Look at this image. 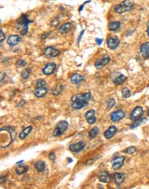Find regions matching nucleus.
I'll return each instance as SVG.
<instances>
[{
    "label": "nucleus",
    "mask_w": 149,
    "mask_h": 189,
    "mask_svg": "<svg viewBox=\"0 0 149 189\" xmlns=\"http://www.w3.org/2000/svg\"><path fill=\"white\" fill-rule=\"evenodd\" d=\"M22 40V38L18 35H14L10 36L7 40L8 45L10 46H14L19 43Z\"/></svg>",
    "instance_id": "15"
},
{
    "label": "nucleus",
    "mask_w": 149,
    "mask_h": 189,
    "mask_svg": "<svg viewBox=\"0 0 149 189\" xmlns=\"http://www.w3.org/2000/svg\"><path fill=\"white\" fill-rule=\"evenodd\" d=\"M125 157L124 156H119V157H116L115 158H113L112 160V167L113 169L117 171L120 169V168L122 167L124 163H125Z\"/></svg>",
    "instance_id": "6"
},
{
    "label": "nucleus",
    "mask_w": 149,
    "mask_h": 189,
    "mask_svg": "<svg viewBox=\"0 0 149 189\" xmlns=\"http://www.w3.org/2000/svg\"><path fill=\"white\" fill-rule=\"evenodd\" d=\"M70 79L71 82H72L73 84H76V85H77V84H79L80 83H81V82L83 81L84 76L83 75H81L76 73V74H74L71 76Z\"/></svg>",
    "instance_id": "21"
},
{
    "label": "nucleus",
    "mask_w": 149,
    "mask_h": 189,
    "mask_svg": "<svg viewBox=\"0 0 149 189\" xmlns=\"http://www.w3.org/2000/svg\"><path fill=\"white\" fill-rule=\"evenodd\" d=\"M7 131L8 133H10V138H11L10 144H11L12 142L14 141V140L15 139L17 136V132H16L15 129H14V127H12V126H7V127L1 128V131Z\"/></svg>",
    "instance_id": "14"
},
{
    "label": "nucleus",
    "mask_w": 149,
    "mask_h": 189,
    "mask_svg": "<svg viewBox=\"0 0 149 189\" xmlns=\"http://www.w3.org/2000/svg\"><path fill=\"white\" fill-rule=\"evenodd\" d=\"M144 120H145V118H140V119L134 121V123L131 125V127L132 128V129H133V128H135V127H137L138 126H140V125H141V124L142 123V121H143Z\"/></svg>",
    "instance_id": "32"
},
{
    "label": "nucleus",
    "mask_w": 149,
    "mask_h": 189,
    "mask_svg": "<svg viewBox=\"0 0 149 189\" xmlns=\"http://www.w3.org/2000/svg\"><path fill=\"white\" fill-rule=\"evenodd\" d=\"M69 124L66 120H61L57 124L55 129L53 131L54 137H57V136H61L65 131L68 129Z\"/></svg>",
    "instance_id": "4"
},
{
    "label": "nucleus",
    "mask_w": 149,
    "mask_h": 189,
    "mask_svg": "<svg viewBox=\"0 0 149 189\" xmlns=\"http://www.w3.org/2000/svg\"><path fill=\"white\" fill-rule=\"evenodd\" d=\"M122 97L124 98H128L131 96V93L128 88L125 87L122 90Z\"/></svg>",
    "instance_id": "31"
},
{
    "label": "nucleus",
    "mask_w": 149,
    "mask_h": 189,
    "mask_svg": "<svg viewBox=\"0 0 149 189\" xmlns=\"http://www.w3.org/2000/svg\"><path fill=\"white\" fill-rule=\"evenodd\" d=\"M64 89V86L61 83H58L54 88H52V93L54 96H58L62 93L63 90Z\"/></svg>",
    "instance_id": "24"
},
{
    "label": "nucleus",
    "mask_w": 149,
    "mask_h": 189,
    "mask_svg": "<svg viewBox=\"0 0 149 189\" xmlns=\"http://www.w3.org/2000/svg\"><path fill=\"white\" fill-rule=\"evenodd\" d=\"M120 22H113L112 23H110V24L109 25V29L111 31H113V32H115V31L118 30L119 28H120Z\"/></svg>",
    "instance_id": "28"
},
{
    "label": "nucleus",
    "mask_w": 149,
    "mask_h": 189,
    "mask_svg": "<svg viewBox=\"0 0 149 189\" xmlns=\"http://www.w3.org/2000/svg\"><path fill=\"white\" fill-rule=\"evenodd\" d=\"M147 33H148V35L149 37V23H148V29H147Z\"/></svg>",
    "instance_id": "46"
},
{
    "label": "nucleus",
    "mask_w": 149,
    "mask_h": 189,
    "mask_svg": "<svg viewBox=\"0 0 149 189\" xmlns=\"http://www.w3.org/2000/svg\"><path fill=\"white\" fill-rule=\"evenodd\" d=\"M26 65V61L25 60H19L17 62L16 66L17 68H22V67L25 66Z\"/></svg>",
    "instance_id": "35"
},
{
    "label": "nucleus",
    "mask_w": 149,
    "mask_h": 189,
    "mask_svg": "<svg viewBox=\"0 0 149 189\" xmlns=\"http://www.w3.org/2000/svg\"><path fill=\"white\" fill-rule=\"evenodd\" d=\"M45 56L48 57H56L60 54V51L58 49L54 48L52 47H48L44 50L43 52Z\"/></svg>",
    "instance_id": "10"
},
{
    "label": "nucleus",
    "mask_w": 149,
    "mask_h": 189,
    "mask_svg": "<svg viewBox=\"0 0 149 189\" xmlns=\"http://www.w3.org/2000/svg\"><path fill=\"white\" fill-rule=\"evenodd\" d=\"M84 32H85V30H83V31H82L81 32V34L79 35V37H78V43H80V41H81V37H82V36H83V34H84Z\"/></svg>",
    "instance_id": "43"
},
{
    "label": "nucleus",
    "mask_w": 149,
    "mask_h": 189,
    "mask_svg": "<svg viewBox=\"0 0 149 189\" xmlns=\"http://www.w3.org/2000/svg\"><path fill=\"white\" fill-rule=\"evenodd\" d=\"M91 1H86V2H85V3H84L83 5H81V6H80V8H79V9H78V11H79V12H81L82 10H83V8H84V6H85V4H87V3H89V2H91Z\"/></svg>",
    "instance_id": "40"
},
{
    "label": "nucleus",
    "mask_w": 149,
    "mask_h": 189,
    "mask_svg": "<svg viewBox=\"0 0 149 189\" xmlns=\"http://www.w3.org/2000/svg\"><path fill=\"white\" fill-rule=\"evenodd\" d=\"M35 168L38 172H43L45 169V163L41 160L37 161L35 163Z\"/></svg>",
    "instance_id": "25"
},
{
    "label": "nucleus",
    "mask_w": 149,
    "mask_h": 189,
    "mask_svg": "<svg viewBox=\"0 0 149 189\" xmlns=\"http://www.w3.org/2000/svg\"><path fill=\"white\" fill-rule=\"evenodd\" d=\"M109 61H110V57L108 55L105 54V55H104V56L101 58V59L96 61L95 62V64H94V66H95L96 68L98 69V70H100V69H101L103 68V67L107 66V65L109 63Z\"/></svg>",
    "instance_id": "8"
},
{
    "label": "nucleus",
    "mask_w": 149,
    "mask_h": 189,
    "mask_svg": "<svg viewBox=\"0 0 149 189\" xmlns=\"http://www.w3.org/2000/svg\"><path fill=\"white\" fill-rule=\"evenodd\" d=\"M45 85H46V82L45 81V80H43V79L38 80V81H37V83H36V85L38 87H44V86H45Z\"/></svg>",
    "instance_id": "36"
},
{
    "label": "nucleus",
    "mask_w": 149,
    "mask_h": 189,
    "mask_svg": "<svg viewBox=\"0 0 149 189\" xmlns=\"http://www.w3.org/2000/svg\"><path fill=\"white\" fill-rule=\"evenodd\" d=\"M49 158H50V159H51L52 161H53V162L55 161L56 155H55V154H54V153H50Z\"/></svg>",
    "instance_id": "39"
},
{
    "label": "nucleus",
    "mask_w": 149,
    "mask_h": 189,
    "mask_svg": "<svg viewBox=\"0 0 149 189\" xmlns=\"http://www.w3.org/2000/svg\"><path fill=\"white\" fill-rule=\"evenodd\" d=\"M32 126H28L25 128L24 129H23V131L21 132L19 136V140H24L26 138L27 136H28L29 134L30 133V132L32 131Z\"/></svg>",
    "instance_id": "22"
},
{
    "label": "nucleus",
    "mask_w": 149,
    "mask_h": 189,
    "mask_svg": "<svg viewBox=\"0 0 149 189\" xmlns=\"http://www.w3.org/2000/svg\"><path fill=\"white\" fill-rule=\"evenodd\" d=\"M136 151H137V148L135 146H130V147H128L125 150H124L123 152L129 153V154H133V153L136 152Z\"/></svg>",
    "instance_id": "33"
},
{
    "label": "nucleus",
    "mask_w": 149,
    "mask_h": 189,
    "mask_svg": "<svg viewBox=\"0 0 149 189\" xmlns=\"http://www.w3.org/2000/svg\"><path fill=\"white\" fill-rule=\"evenodd\" d=\"M117 128L115 126H111L107 131H104V136L107 139H111L113 138V136L117 133Z\"/></svg>",
    "instance_id": "17"
},
{
    "label": "nucleus",
    "mask_w": 149,
    "mask_h": 189,
    "mask_svg": "<svg viewBox=\"0 0 149 189\" xmlns=\"http://www.w3.org/2000/svg\"><path fill=\"white\" fill-rule=\"evenodd\" d=\"M31 73V70L30 68H27L25 69L24 70H23L22 73H21V76H22V79H27L30 77Z\"/></svg>",
    "instance_id": "30"
},
{
    "label": "nucleus",
    "mask_w": 149,
    "mask_h": 189,
    "mask_svg": "<svg viewBox=\"0 0 149 189\" xmlns=\"http://www.w3.org/2000/svg\"><path fill=\"white\" fill-rule=\"evenodd\" d=\"M56 65L54 63H49L45 66L43 70V73L45 75H50L55 71Z\"/></svg>",
    "instance_id": "13"
},
{
    "label": "nucleus",
    "mask_w": 149,
    "mask_h": 189,
    "mask_svg": "<svg viewBox=\"0 0 149 189\" xmlns=\"http://www.w3.org/2000/svg\"><path fill=\"white\" fill-rule=\"evenodd\" d=\"M48 92V88L45 87H39L36 89L35 92V95L37 98H41L43 97L47 94Z\"/></svg>",
    "instance_id": "20"
},
{
    "label": "nucleus",
    "mask_w": 149,
    "mask_h": 189,
    "mask_svg": "<svg viewBox=\"0 0 149 189\" xmlns=\"http://www.w3.org/2000/svg\"><path fill=\"white\" fill-rule=\"evenodd\" d=\"M31 21L28 19V17L26 14H22L19 18L16 23V28L22 35L27 34L28 31V26Z\"/></svg>",
    "instance_id": "2"
},
{
    "label": "nucleus",
    "mask_w": 149,
    "mask_h": 189,
    "mask_svg": "<svg viewBox=\"0 0 149 189\" xmlns=\"http://www.w3.org/2000/svg\"><path fill=\"white\" fill-rule=\"evenodd\" d=\"M0 36H1V44L3 43V41L5 40V38H6V36L5 35H4V33L3 32V31H2V30H0Z\"/></svg>",
    "instance_id": "38"
},
{
    "label": "nucleus",
    "mask_w": 149,
    "mask_h": 189,
    "mask_svg": "<svg viewBox=\"0 0 149 189\" xmlns=\"http://www.w3.org/2000/svg\"><path fill=\"white\" fill-rule=\"evenodd\" d=\"M91 98V92L83 94H76L72 97V107L74 110H80L85 107Z\"/></svg>",
    "instance_id": "1"
},
{
    "label": "nucleus",
    "mask_w": 149,
    "mask_h": 189,
    "mask_svg": "<svg viewBox=\"0 0 149 189\" xmlns=\"http://www.w3.org/2000/svg\"><path fill=\"white\" fill-rule=\"evenodd\" d=\"M28 171V166L20 164L16 168V173L17 175H22V174L26 173Z\"/></svg>",
    "instance_id": "27"
},
{
    "label": "nucleus",
    "mask_w": 149,
    "mask_h": 189,
    "mask_svg": "<svg viewBox=\"0 0 149 189\" xmlns=\"http://www.w3.org/2000/svg\"><path fill=\"white\" fill-rule=\"evenodd\" d=\"M111 175L108 171H101L98 175V179L100 182H104V183H108L110 181Z\"/></svg>",
    "instance_id": "16"
},
{
    "label": "nucleus",
    "mask_w": 149,
    "mask_h": 189,
    "mask_svg": "<svg viewBox=\"0 0 149 189\" xmlns=\"http://www.w3.org/2000/svg\"><path fill=\"white\" fill-rule=\"evenodd\" d=\"M85 142H76V143H73L72 144H70V146H69V149L72 152H78V151H81L85 147Z\"/></svg>",
    "instance_id": "12"
},
{
    "label": "nucleus",
    "mask_w": 149,
    "mask_h": 189,
    "mask_svg": "<svg viewBox=\"0 0 149 189\" xmlns=\"http://www.w3.org/2000/svg\"><path fill=\"white\" fill-rule=\"evenodd\" d=\"M133 6V4H132L131 1H130L129 0H125V1H122L120 4L115 6L114 10L117 13L122 14L124 12L130 11Z\"/></svg>",
    "instance_id": "3"
},
{
    "label": "nucleus",
    "mask_w": 149,
    "mask_h": 189,
    "mask_svg": "<svg viewBox=\"0 0 149 189\" xmlns=\"http://www.w3.org/2000/svg\"><path fill=\"white\" fill-rule=\"evenodd\" d=\"M125 178V175L121 173H115L113 175V180L117 185H120Z\"/></svg>",
    "instance_id": "19"
},
{
    "label": "nucleus",
    "mask_w": 149,
    "mask_h": 189,
    "mask_svg": "<svg viewBox=\"0 0 149 189\" xmlns=\"http://www.w3.org/2000/svg\"><path fill=\"white\" fill-rule=\"evenodd\" d=\"M58 23H59V19H58V17H56L54 19H53L50 25H51L52 27H55L58 24Z\"/></svg>",
    "instance_id": "37"
},
{
    "label": "nucleus",
    "mask_w": 149,
    "mask_h": 189,
    "mask_svg": "<svg viewBox=\"0 0 149 189\" xmlns=\"http://www.w3.org/2000/svg\"><path fill=\"white\" fill-rule=\"evenodd\" d=\"M143 114H144L143 109H142V107L137 106L133 110V112H131L130 117H131V119L132 120L135 121L137 120L142 118Z\"/></svg>",
    "instance_id": "5"
},
{
    "label": "nucleus",
    "mask_w": 149,
    "mask_h": 189,
    "mask_svg": "<svg viewBox=\"0 0 149 189\" xmlns=\"http://www.w3.org/2000/svg\"><path fill=\"white\" fill-rule=\"evenodd\" d=\"M125 116V112L122 110H119L115 111V112H113L111 114V120L113 123H116L124 118Z\"/></svg>",
    "instance_id": "9"
},
{
    "label": "nucleus",
    "mask_w": 149,
    "mask_h": 189,
    "mask_svg": "<svg viewBox=\"0 0 149 189\" xmlns=\"http://www.w3.org/2000/svg\"><path fill=\"white\" fill-rule=\"evenodd\" d=\"M24 162V160L19 161V162H17V164H17V165H19V164H22L23 162Z\"/></svg>",
    "instance_id": "45"
},
{
    "label": "nucleus",
    "mask_w": 149,
    "mask_h": 189,
    "mask_svg": "<svg viewBox=\"0 0 149 189\" xmlns=\"http://www.w3.org/2000/svg\"><path fill=\"white\" fill-rule=\"evenodd\" d=\"M115 105V100L113 98H110L107 101V108L108 109H112Z\"/></svg>",
    "instance_id": "34"
},
{
    "label": "nucleus",
    "mask_w": 149,
    "mask_h": 189,
    "mask_svg": "<svg viewBox=\"0 0 149 189\" xmlns=\"http://www.w3.org/2000/svg\"><path fill=\"white\" fill-rule=\"evenodd\" d=\"M6 179H7V176H4V177H1V183L2 184L3 182H5Z\"/></svg>",
    "instance_id": "44"
},
{
    "label": "nucleus",
    "mask_w": 149,
    "mask_h": 189,
    "mask_svg": "<svg viewBox=\"0 0 149 189\" xmlns=\"http://www.w3.org/2000/svg\"><path fill=\"white\" fill-rule=\"evenodd\" d=\"M102 41H103V40H102V39H100V38H96V42L97 43L98 45H101Z\"/></svg>",
    "instance_id": "41"
},
{
    "label": "nucleus",
    "mask_w": 149,
    "mask_h": 189,
    "mask_svg": "<svg viewBox=\"0 0 149 189\" xmlns=\"http://www.w3.org/2000/svg\"><path fill=\"white\" fill-rule=\"evenodd\" d=\"M148 115H149V110H148Z\"/></svg>",
    "instance_id": "47"
},
{
    "label": "nucleus",
    "mask_w": 149,
    "mask_h": 189,
    "mask_svg": "<svg viewBox=\"0 0 149 189\" xmlns=\"http://www.w3.org/2000/svg\"><path fill=\"white\" fill-rule=\"evenodd\" d=\"M95 110H91L85 113V118L87 120V123L90 124V125H93L96 123V117L95 115Z\"/></svg>",
    "instance_id": "11"
},
{
    "label": "nucleus",
    "mask_w": 149,
    "mask_h": 189,
    "mask_svg": "<svg viewBox=\"0 0 149 189\" xmlns=\"http://www.w3.org/2000/svg\"><path fill=\"white\" fill-rule=\"evenodd\" d=\"M98 133H99V129H98V127H94L93 129L90 130L89 132V136L90 139H94V138H95L96 136L98 134Z\"/></svg>",
    "instance_id": "29"
},
{
    "label": "nucleus",
    "mask_w": 149,
    "mask_h": 189,
    "mask_svg": "<svg viewBox=\"0 0 149 189\" xmlns=\"http://www.w3.org/2000/svg\"><path fill=\"white\" fill-rule=\"evenodd\" d=\"M107 43V46L110 49L115 50L119 45V39L115 36L110 37L108 38Z\"/></svg>",
    "instance_id": "7"
},
{
    "label": "nucleus",
    "mask_w": 149,
    "mask_h": 189,
    "mask_svg": "<svg viewBox=\"0 0 149 189\" xmlns=\"http://www.w3.org/2000/svg\"><path fill=\"white\" fill-rule=\"evenodd\" d=\"M126 80H127V77L125 75L120 74L118 76L115 78V79L113 80V83L116 85H120L125 83Z\"/></svg>",
    "instance_id": "26"
},
{
    "label": "nucleus",
    "mask_w": 149,
    "mask_h": 189,
    "mask_svg": "<svg viewBox=\"0 0 149 189\" xmlns=\"http://www.w3.org/2000/svg\"><path fill=\"white\" fill-rule=\"evenodd\" d=\"M140 52L144 58H149V42L142 44L140 47Z\"/></svg>",
    "instance_id": "18"
},
{
    "label": "nucleus",
    "mask_w": 149,
    "mask_h": 189,
    "mask_svg": "<svg viewBox=\"0 0 149 189\" xmlns=\"http://www.w3.org/2000/svg\"><path fill=\"white\" fill-rule=\"evenodd\" d=\"M6 78V73L4 72H1V82H3V81Z\"/></svg>",
    "instance_id": "42"
},
{
    "label": "nucleus",
    "mask_w": 149,
    "mask_h": 189,
    "mask_svg": "<svg viewBox=\"0 0 149 189\" xmlns=\"http://www.w3.org/2000/svg\"><path fill=\"white\" fill-rule=\"evenodd\" d=\"M71 28H72V24L70 22L65 23L59 28V32L61 34H67L70 30Z\"/></svg>",
    "instance_id": "23"
}]
</instances>
